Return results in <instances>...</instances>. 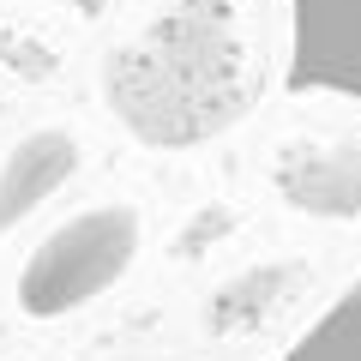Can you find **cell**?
<instances>
[{"instance_id": "6da1fadb", "label": "cell", "mask_w": 361, "mask_h": 361, "mask_svg": "<svg viewBox=\"0 0 361 361\" xmlns=\"http://www.w3.org/2000/svg\"><path fill=\"white\" fill-rule=\"evenodd\" d=\"M289 6V90L361 103V0H283Z\"/></svg>"}, {"instance_id": "7a4b0ae2", "label": "cell", "mask_w": 361, "mask_h": 361, "mask_svg": "<svg viewBox=\"0 0 361 361\" xmlns=\"http://www.w3.org/2000/svg\"><path fill=\"white\" fill-rule=\"evenodd\" d=\"M283 361H361V277L283 349Z\"/></svg>"}, {"instance_id": "3957f363", "label": "cell", "mask_w": 361, "mask_h": 361, "mask_svg": "<svg viewBox=\"0 0 361 361\" xmlns=\"http://www.w3.org/2000/svg\"><path fill=\"white\" fill-rule=\"evenodd\" d=\"M66 6H97V0H66Z\"/></svg>"}]
</instances>
